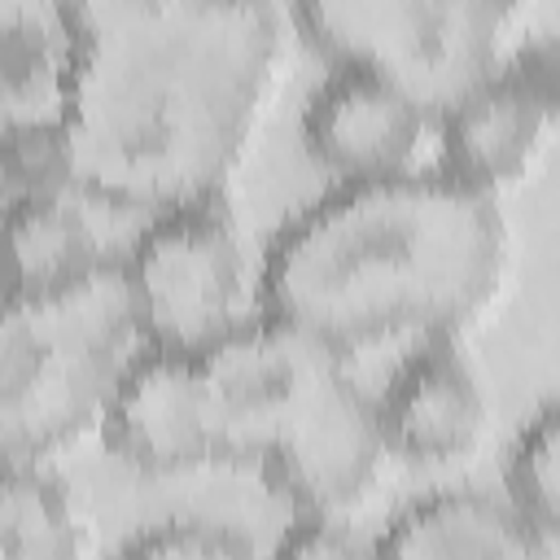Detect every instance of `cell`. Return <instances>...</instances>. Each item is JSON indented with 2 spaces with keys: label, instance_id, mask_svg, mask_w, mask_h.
Wrapping results in <instances>:
<instances>
[{
  "label": "cell",
  "instance_id": "5b68a950",
  "mask_svg": "<svg viewBox=\"0 0 560 560\" xmlns=\"http://www.w3.org/2000/svg\"><path fill=\"white\" fill-rule=\"evenodd\" d=\"M529 0H293L302 39L328 66L394 79L433 114L503 70Z\"/></svg>",
  "mask_w": 560,
  "mask_h": 560
},
{
  "label": "cell",
  "instance_id": "9a60e30c",
  "mask_svg": "<svg viewBox=\"0 0 560 560\" xmlns=\"http://www.w3.org/2000/svg\"><path fill=\"white\" fill-rule=\"evenodd\" d=\"M503 494L538 529L547 551H560V398L534 411L516 433L503 468Z\"/></svg>",
  "mask_w": 560,
  "mask_h": 560
},
{
  "label": "cell",
  "instance_id": "ac0fdd59",
  "mask_svg": "<svg viewBox=\"0 0 560 560\" xmlns=\"http://www.w3.org/2000/svg\"><path fill=\"white\" fill-rule=\"evenodd\" d=\"M503 74L529 96V105L547 118L551 136L560 140V35H534L512 48Z\"/></svg>",
  "mask_w": 560,
  "mask_h": 560
},
{
  "label": "cell",
  "instance_id": "8fae6325",
  "mask_svg": "<svg viewBox=\"0 0 560 560\" xmlns=\"http://www.w3.org/2000/svg\"><path fill=\"white\" fill-rule=\"evenodd\" d=\"M376 556H402V560H529V556H551V551L508 494L438 490L429 499L407 503L385 525V534L376 538Z\"/></svg>",
  "mask_w": 560,
  "mask_h": 560
},
{
  "label": "cell",
  "instance_id": "7c38bea8",
  "mask_svg": "<svg viewBox=\"0 0 560 560\" xmlns=\"http://www.w3.org/2000/svg\"><path fill=\"white\" fill-rule=\"evenodd\" d=\"M88 197H31L4 201L9 232V293L4 302H31L74 289L118 262L88 219Z\"/></svg>",
  "mask_w": 560,
  "mask_h": 560
},
{
  "label": "cell",
  "instance_id": "6da1fadb",
  "mask_svg": "<svg viewBox=\"0 0 560 560\" xmlns=\"http://www.w3.org/2000/svg\"><path fill=\"white\" fill-rule=\"evenodd\" d=\"M284 66L271 0H210L74 39L61 118L74 188L140 219L228 201Z\"/></svg>",
  "mask_w": 560,
  "mask_h": 560
},
{
  "label": "cell",
  "instance_id": "9c48e42d",
  "mask_svg": "<svg viewBox=\"0 0 560 560\" xmlns=\"http://www.w3.org/2000/svg\"><path fill=\"white\" fill-rule=\"evenodd\" d=\"M381 433L394 459L416 468H455L486 451L494 398L464 354V341L407 346L376 394Z\"/></svg>",
  "mask_w": 560,
  "mask_h": 560
},
{
  "label": "cell",
  "instance_id": "e0dca14e",
  "mask_svg": "<svg viewBox=\"0 0 560 560\" xmlns=\"http://www.w3.org/2000/svg\"><path fill=\"white\" fill-rule=\"evenodd\" d=\"M254 551L258 547L245 529L206 516H175L149 525L122 547V556H149V560H241Z\"/></svg>",
  "mask_w": 560,
  "mask_h": 560
},
{
  "label": "cell",
  "instance_id": "3957f363",
  "mask_svg": "<svg viewBox=\"0 0 560 560\" xmlns=\"http://www.w3.org/2000/svg\"><path fill=\"white\" fill-rule=\"evenodd\" d=\"M206 359L228 407V468H258L289 516L354 521L394 455L350 354L262 315Z\"/></svg>",
  "mask_w": 560,
  "mask_h": 560
},
{
  "label": "cell",
  "instance_id": "2e32d148",
  "mask_svg": "<svg viewBox=\"0 0 560 560\" xmlns=\"http://www.w3.org/2000/svg\"><path fill=\"white\" fill-rule=\"evenodd\" d=\"M83 197L74 188L61 127H4V201Z\"/></svg>",
  "mask_w": 560,
  "mask_h": 560
},
{
  "label": "cell",
  "instance_id": "8992f818",
  "mask_svg": "<svg viewBox=\"0 0 560 560\" xmlns=\"http://www.w3.org/2000/svg\"><path fill=\"white\" fill-rule=\"evenodd\" d=\"M122 271L144 350L210 354L267 315L262 262L249 267L228 201L144 219Z\"/></svg>",
  "mask_w": 560,
  "mask_h": 560
},
{
  "label": "cell",
  "instance_id": "d6986e66",
  "mask_svg": "<svg viewBox=\"0 0 560 560\" xmlns=\"http://www.w3.org/2000/svg\"><path fill=\"white\" fill-rule=\"evenodd\" d=\"M197 4H210V0H52L57 22L74 39L101 35L114 26H131V22H153V18H166L179 9H197Z\"/></svg>",
  "mask_w": 560,
  "mask_h": 560
},
{
  "label": "cell",
  "instance_id": "7a4b0ae2",
  "mask_svg": "<svg viewBox=\"0 0 560 560\" xmlns=\"http://www.w3.org/2000/svg\"><path fill=\"white\" fill-rule=\"evenodd\" d=\"M508 280L512 228L499 197L442 166L337 184L262 254L267 315L350 359L376 346L464 341L494 315Z\"/></svg>",
  "mask_w": 560,
  "mask_h": 560
},
{
  "label": "cell",
  "instance_id": "4fadbf2b",
  "mask_svg": "<svg viewBox=\"0 0 560 560\" xmlns=\"http://www.w3.org/2000/svg\"><path fill=\"white\" fill-rule=\"evenodd\" d=\"M96 525L48 464H4L0 560H88Z\"/></svg>",
  "mask_w": 560,
  "mask_h": 560
},
{
  "label": "cell",
  "instance_id": "52a82bcc",
  "mask_svg": "<svg viewBox=\"0 0 560 560\" xmlns=\"http://www.w3.org/2000/svg\"><path fill=\"white\" fill-rule=\"evenodd\" d=\"M101 442L144 477L228 468V407L210 359L140 350Z\"/></svg>",
  "mask_w": 560,
  "mask_h": 560
},
{
  "label": "cell",
  "instance_id": "5bb4252c",
  "mask_svg": "<svg viewBox=\"0 0 560 560\" xmlns=\"http://www.w3.org/2000/svg\"><path fill=\"white\" fill-rule=\"evenodd\" d=\"M74 74V35L39 18H13L4 31L0 105L4 127H61Z\"/></svg>",
  "mask_w": 560,
  "mask_h": 560
},
{
  "label": "cell",
  "instance_id": "ba28073f",
  "mask_svg": "<svg viewBox=\"0 0 560 560\" xmlns=\"http://www.w3.org/2000/svg\"><path fill=\"white\" fill-rule=\"evenodd\" d=\"M302 144L337 184H368L429 171L438 114L376 70L328 66L302 109Z\"/></svg>",
  "mask_w": 560,
  "mask_h": 560
},
{
  "label": "cell",
  "instance_id": "277c9868",
  "mask_svg": "<svg viewBox=\"0 0 560 560\" xmlns=\"http://www.w3.org/2000/svg\"><path fill=\"white\" fill-rule=\"evenodd\" d=\"M122 254L92 280L4 302L0 324V451L4 464H52L105 433L109 407L140 359Z\"/></svg>",
  "mask_w": 560,
  "mask_h": 560
},
{
  "label": "cell",
  "instance_id": "ffe728a7",
  "mask_svg": "<svg viewBox=\"0 0 560 560\" xmlns=\"http://www.w3.org/2000/svg\"><path fill=\"white\" fill-rule=\"evenodd\" d=\"M280 556H302V560H341V556H376V538H359L350 521L341 516H289V529L276 542Z\"/></svg>",
  "mask_w": 560,
  "mask_h": 560
},
{
  "label": "cell",
  "instance_id": "30bf717a",
  "mask_svg": "<svg viewBox=\"0 0 560 560\" xmlns=\"http://www.w3.org/2000/svg\"><path fill=\"white\" fill-rule=\"evenodd\" d=\"M556 144L547 118L499 70L438 114V158L459 184L499 197L521 188Z\"/></svg>",
  "mask_w": 560,
  "mask_h": 560
}]
</instances>
